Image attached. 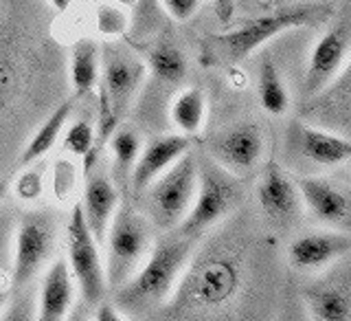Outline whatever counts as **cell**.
<instances>
[{"instance_id":"obj_25","label":"cell","mask_w":351,"mask_h":321,"mask_svg":"<svg viewBox=\"0 0 351 321\" xmlns=\"http://www.w3.org/2000/svg\"><path fill=\"white\" fill-rule=\"evenodd\" d=\"M110 150H112V157L117 163V170L125 172L132 168L141 152V141L136 137V132H132L128 128H119L110 135Z\"/></svg>"},{"instance_id":"obj_7","label":"cell","mask_w":351,"mask_h":321,"mask_svg":"<svg viewBox=\"0 0 351 321\" xmlns=\"http://www.w3.org/2000/svg\"><path fill=\"white\" fill-rule=\"evenodd\" d=\"M58 220L51 212H29L18 220L11 247V284L22 291L44 269L55 251Z\"/></svg>"},{"instance_id":"obj_28","label":"cell","mask_w":351,"mask_h":321,"mask_svg":"<svg viewBox=\"0 0 351 321\" xmlns=\"http://www.w3.org/2000/svg\"><path fill=\"white\" fill-rule=\"evenodd\" d=\"M75 165L71 161H58L55 163V172H53V192L55 198L60 203H69L71 196L75 192V183H77V176H75Z\"/></svg>"},{"instance_id":"obj_29","label":"cell","mask_w":351,"mask_h":321,"mask_svg":"<svg viewBox=\"0 0 351 321\" xmlns=\"http://www.w3.org/2000/svg\"><path fill=\"white\" fill-rule=\"evenodd\" d=\"M16 194L20 201H25V203L38 201L42 196V174H38L36 170H29L22 174L16 183Z\"/></svg>"},{"instance_id":"obj_37","label":"cell","mask_w":351,"mask_h":321,"mask_svg":"<svg viewBox=\"0 0 351 321\" xmlns=\"http://www.w3.org/2000/svg\"><path fill=\"white\" fill-rule=\"evenodd\" d=\"M112 3L121 5V7H134L136 5V0H112Z\"/></svg>"},{"instance_id":"obj_5","label":"cell","mask_w":351,"mask_h":321,"mask_svg":"<svg viewBox=\"0 0 351 321\" xmlns=\"http://www.w3.org/2000/svg\"><path fill=\"white\" fill-rule=\"evenodd\" d=\"M197 187V163L195 157L184 152L162 174H158L147 190V214L149 223L162 231H169L182 223L191 209Z\"/></svg>"},{"instance_id":"obj_9","label":"cell","mask_w":351,"mask_h":321,"mask_svg":"<svg viewBox=\"0 0 351 321\" xmlns=\"http://www.w3.org/2000/svg\"><path fill=\"white\" fill-rule=\"evenodd\" d=\"M101 71H104L101 82H97V84L104 88L114 115L121 119L128 113L134 95L138 93L143 80H145L147 69L136 55L112 47L106 51Z\"/></svg>"},{"instance_id":"obj_4","label":"cell","mask_w":351,"mask_h":321,"mask_svg":"<svg viewBox=\"0 0 351 321\" xmlns=\"http://www.w3.org/2000/svg\"><path fill=\"white\" fill-rule=\"evenodd\" d=\"M104 245L108 249V286L119 289L138 271L152 249L149 220L138 214L134 207L117 205L114 216L108 225Z\"/></svg>"},{"instance_id":"obj_14","label":"cell","mask_w":351,"mask_h":321,"mask_svg":"<svg viewBox=\"0 0 351 321\" xmlns=\"http://www.w3.org/2000/svg\"><path fill=\"white\" fill-rule=\"evenodd\" d=\"M257 198L266 216L274 220H288L299 214L301 194L296 183L288 176L281 165L270 161L261 176V183L257 187Z\"/></svg>"},{"instance_id":"obj_10","label":"cell","mask_w":351,"mask_h":321,"mask_svg":"<svg viewBox=\"0 0 351 321\" xmlns=\"http://www.w3.org/2000/svg\"><path fill=\"white\" fill-rule=\"evenodd\" d=\"M349 55V22L340 20L316 42L305 73V93L318 95L343 71Z\"/></svg>"},{"instance_id":"obj_19","label":"cell","mask_w":351,"mask_h":321,"mask_svg":"<svg viewBox=\"0 0 351 321\" xmlns=\"http://www.w3.org/2000/svg\"><path fill=\"white\" fill-rule=\"evenodd\" d=\"M206 117V99L200 88L189 86L180 91L171 102V121L180 130V135H197L204 126Z\"/></svg>"},{"instance_id":"obj_12","label":"cell","mask_w":351,"mask_h":321,"mask_svg":"<svg viewBox=\"0 0 351 321\" xmlns=\"http://www.w3.org/2000/svg\"><path fill=\"white\" fill-rule=\"evenodd\" d=\"M351 249L347 234H307L288 247V260L299 271H323L343 260Z\"/></svg>"},{"instance_id":"obj_3","label":"cell","mask_w":351,"mask_h":321,"mask_svg":"<svg viewBox=\"0 0 351 321\" xmlns=\"http://www.w3.org/2000/svg\"><path fill=\"white\" fill-rule=\"evenodd\" d=\"M239 264L228 253H206L186 267L176 286L171 300L184 311L193 308H215L226 304L237 293Z\"/></svg>"},{"instance_id":"obj_11","label":"cell","mask_w":351,"mask_h":321,"mask_svg":"<svg viewBox=\"0 0 351 321\" xmlns=\"http://www.w3.org/2000/svg\"><path fill=\"white\" fill-rule=\"evenodd\" d=\"M263 152V132L255 124H239L211 141L213 161L228 172H248Z\"/></svg>"},{"instance_id":"obj_16","label":"cell","mask_w":351,"mask_h":321,"mask_svg":"<svg viewBox=\"0 0 351 321\" xmlns=\"http://www.w3.org/2000/svg\"><path fill=\"white\" fill-rule=\"evenodd\" d=\"M296 187L316 220L327 225H343L349 220V198L329 181L303 176L296 181Z\"/></svg>"},{"instance_id":"obj_26","label":"cell","mask_w":351,"mask_h":321,"mask_svg":"<svg viewBox=\"0 0 351 321\" xmlns=\"http://www.w3.org/2000/svg\"><path fill=\"white\" fill-rule=\"evenodd\" d=\"M130 27V16L125 14V9L121 5H101L97 9V31L104 38L114 40L121 38Z\"/></svg>"},{"instance_id":"obj_13","label":"cell","mask_w":351,"mask_h":321,"mask_svg":"<svg viewBox=\"0 0 351 321\" xmlns=\"http://www.w3.org/2000/svg\"><path fill=\"white\" fill-rule=\"evenodd\" d=\"M191 141L184 135H167L152 139L145 150L138 152L134 161V172H132V187L134 192H145V187L176 163L184 152H189Z\"/></svg>"},{"instance_id":"obj_27","label":"cell","mask_w":351,"mask_h":321,"mask_svg":"<svg viewBox=\"0 0 351 321\" xmlns=\"http://www.w3.org/2000/svg\"><path fill=\"white\" fill-rule=\"evenodd\" d=\"M95 148V128L90 121L77 119L75 124L66 130L64 135V150L75 154V157H84L86 152Z\"/></svg>"},{"instance_id":"obj_20","label":"cell","mask_w":351,"mask_h":321,"mask_svg":"<svg viewBox=\"0 0 351 321\" xmlns=\"http://www.w3.org/2000/svg\"><path fill=\"white\" fill-rule=\"evenodd\" d=\"M101 62H99V49L93 40H80L71 53V82L77 97L90 93L99 82Z\"/></svg>"},{"instance_id":"obj_30","label":"cell","mask_w":351,"mask_h":321,"mask_svg":"<svg viewBox=\"0 0 351 321\" xmlns=\"http://www.w3.org/2000/svg\"><path fill=\"white\" fill-rule=\"evenodd\" d=\"M197 7H200V0H162V9L167 11V16L173 20H189Z\"/></svg>"},{"instance_id":"obj_23","label":"cell","mask_w":351,"mask_h":321,"mask_svg":"<svg viewBox=\"0 0 351 321\" xmlns=\"http://www.w3.org/2000/svg\"><path fill=\"white\" fill-rule=\"evenodd\" d=\"M307 308L316 321H349L351 302L347 293L338 289H316L307 293Z\"/></svg>"},{"instance_id":"obj_31","label":"cell","mask_w":351,"mask_h":321,"mask_svg":"<svg viewBox=\"0 0 351 321\" xmlns=\"http://www.w3.org/2000/svg\"><path fill=\"white\" fill-rule=\"evenodd\" d=\"M11 229H14L11 214L0 209V269H3L7 264V260L11 258V247H14V240H11Z\"/></svg>"},{"instance_id":"obj_8","label":"cell","mask_w":351,"mask_h":321,"mask_svg":"<svg viewBox=\"0 0 351 321\" xmlns=\"http://www.w3.org/2000/svg\"><path fill=\"white\" fill-rule=\"evenodd\" d=\"M66 249H69V269L73 273V280L80 286V293L88 306H95L104 300L108 280L101 256H99L97 240L88 229L82 207L77 205L73 209L69 231H66Z\"/></svg>"},{"instance_id":"obj_6","label":"cell","mask_w":351,"mask_h":321,"mask_svg":"<svg viewBox=\"0 0 351 321\" xmlns=\"http://www.w3.org/2000/svg\"><path fill=\"white\" fill-rule=\"evenodd\" d=\"M195 163H197V187H195L191 209L178 225L182 236H195L211 225H215L239 201V185L226 168H222L211 157L195 159Z\"/></svg>"},{"instance_id":"obj_17","label":"cell","mask_w":351,"mask_h":321,"mask_svg":"<svg viewBox=\"0 0 351 321\" xmlns=\"http://www.w3.org/2000/svg\"><path fill=\"white\" fill-rule=\"evenodd\" d=\"M119 205V194L114 185L106 176H90L88 174V183L84 187L82 198V214L88 229H90L97 245H104L108 225L114 216V209Z\"/></svg>"},{"instance_id":"obj_15","label":"cell","mask_w":351,"mask_h":321,"mask_svg":"<svg viewBox=\"0 0 351 321\" xmlns=\"http://www.w3.org/2000/svg\"><path fill=\"white\" fill-rule=\"evenodd\" d=\"M75 300L73 273L69 262L58 258L51 262L40 284V304H38V319L40 321H62L69 315Z\"/></svg>"},{"instance_id":"obj_21","label":"cell","mask_w":351,"mask_h":321,"mask_svg":"<svg viewBox=\"0 0 351 321\" xmlns=\"http://www.w3.org/2000/svg\"><path fill=\"white\" fill-rule=\"evenodd\" d=\"M71 110H73V102H64L60 108L53 110L51 117L40 126V130L33 135L29 146L25 148V154H22V159H20L22 165H31V163L40 161L44 154L55 146V141L60 139L66 121H69V117H71Z\"/></svg>"},{"instance_id":"obj_36","label":"cell","mask_w":351,"mask_h":321,"mask_svg":"<svg viewBox=\"0 0 351 321\" xmlns=\"http://www.w3.org/2000/svg\"><path fill=\"white\" fill-rule=\"evenodd\" d=\"M7 300H9V293H7V289H3V286H0V311L5 308Z\"/></svg>"},{"instance_id":"obj_1","label":"cell","mask_w":351,"mask_h":321,"mask_svg":"<svg viewBox=\"0 0 351 321\" xmlns=\"http://www.w3.org/2000/svg\"><path fill=\"white\" fill-rule=\"evenodd\" d=\"M193 247L184 238L162 240L152 247L145 262L132 278L119 286L117 304L123 313H147L165 306L178 286L184 269L189 267Z\"/></svg>"},{"instance_id":"obj_34","label":"cell","mask_w":351,"mask_h":321,"mask_svg":"<svg viewBox=\"0 0 351 321\" xmlns=\"http://www.w3.org/2000/svg\"><path fill=\"white\" fill-rule=\"evenodd\" d=\"M290 3H299V0H270L272 7H283V5H290ZM316 3H334V0H316Z\"/></svg>"},{"instance_id":"obj_18","label":"cell","mask_w":351,"mask_h":321,"mask_svg":"<svg viewBox=\"0 0 351 321\" xmlns=\"http://www.w3.org/2000/svg\"><path fill=\"white\" fill-rule=\"evenodd\" d=\"M296 143L307 159L318 165H340L351 157V143L345 137L321 128L296 126Z\"/></svg>"},{"instance_id":"obj_35","label":"cell","mask_w":351,"mask_h":321,"mask_svg":"<svg viewBox=\"0 0 351 321\" xmlns=\"http://www.w3.org/2000/svg\"><path fill=\"white\" fill-rule=\"evenodd\" d=\"M71 3H73V0H51V5L58 11H66V9L71 7Z\"/></svg>"},{"instance_id":"obj_22","label":"cell","mask_w":351,"mask_h":321,"mask_svg":"<svg viewBox=\"0 0 351 321\" xmlns=\"http://www.w3.org/2000/svg\"><path fill=\"white\" fill-rule=\"evenodd\" d=\"M257 95L261 108L270 115H283L290 106V95L285 82L281 80V75L270 60H266L259 69L257 77Z\"/></svg>"},{"instance_id":"obj_32","label":"cell","mask_w":351,"mask_h":321,"mask_svg":"<svg viewBox=\"0 0 351 321\" xmlns=\"http://www.w3.org/2000/svg\"><path fill=\"white\" fill-rule=\"evenodd\" d=\"M158 0H136V22H143L145 27L158 25Z\"/></svg>"},{"instance_id":"obj_2","label":"cell","mask_w":351,"mask_h":321,"mask_svg":"<svg viewBox=\"0 0 351 321\" xmlns=\"http://www.w3.org/2000/svg\"><path fill=\"white\" fill-rule=\"evenodd\" d=\"M327 14H332V9L325 7L323 3L318 5H292V7H281L279 11H274L270 16H259L248 20L246 25H241L235 31L217 33V36L208 38V44L213 47L215 55H219L228 64H237L241 60H246L248 55L259 49L261 44H266L268 40L277 38L279 33L312 25V22L325 18Z\"/></svg>"},{"instance_id":"obj_38","label":"cell","mask_w":351,"mask_h":321,"mask_svg":"<svg viewBox=\"0 0 351 321\" xmlns=\"http://www.w3.org/2000/svg\"><path fill=\"white\" fill-rule=\"evenodd\" d=\"M5 192H7V183H5V181H0V201L5 198Z\"/></svg>"},{"instance_id":"obj_24","label":"cell","mask_w":351,"mask_h":321,"mask_svg":"<svg viewBox=\"0 0 351 321\" xmlns=\"http://www.w3.org/2000/svg\"><path fill=\"white\" fill-rule=\"evenodd\" d=\"M147 64H149V71L156 75L160 82H167V84H178L186 75L184 53L171 42L156 44L147 55Z\"/></svg>"},{"instance_id":"obj_33","label":"cell","mask_w":351,"mask_h":321,"mask_svg":"<svg viewBox=\"0 0 351 321\" xmlns=\"http://www.w3.org/2000/svg\"><path fill=\"white\" fill-rule=\"evenodd\" d=\"M95 319L97 321H121L123 317H121V313L117 311V308L112 304H106V302H99V308L95 313Z\"/></svg>"}]
</instances>
